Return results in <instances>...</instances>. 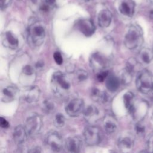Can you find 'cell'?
<instances>
[{
  "instance_id": "44",
  "label": "cell",
  "mask_w": 153,
  "mask_h": 153,
  "mask_svg": "<svg viewBox=\"0 0 153 153\" xmlns=\"http://www.w3.org/2000/svg\"><path fill=\"white\" fill-rule=\"evenodd\" d=\"M152 51H153V50H152Z\"/></svg>"
},
{
  "instance_id": "22",
  "label": "cell",
  "mask_w": 153,
  "mask_h": 153,
  "mask_svg": "<svg viewBox=\"0 0 153 153\" xmlns=\"http://www.w3.org/2000/svg\"><path fill=\"white\" fill-rule=\"evenodd\" d=\"M153 59V51L149 48H142L138 56L139 61L143 65H149Z\"/></svg>"
},
{
  "instance_id": "13",
  "label": "cell",
  "mask_w": 153,
  "mask_h": 153,
  "mask_svg": "<svg viewBox=\"0 0 153 153\" xmlns=\"http://www.w3.org/2000/svg\"><path fill=\"white\" fill-rule=\"evenodd\" d=\"M82 146V141L78 136L68 138L65 142V148L68 153H79Z\"/></svg>"
},
{
  "instance_id": "40",
  "label": "cell",
  "mask_w": 153,
  "mask_h": 153,
  "mask_svg": "<svg viewBox=\"0 0 153 153\" xmlns=\"http://www.w3.org/2000/svg\"><path fill=\"white\" fill-rule=\"evenodd\" d=\"M149 16H150V17L151 18H153V10H151L150 11V13H149Z\"/></svg>"
},
{
  "instance_id": "28",
  "label": "cell",
  "mask_w": 153,
  "mask_h": 153,
  "mask_svg": "<svg viewBox=\"0 0 153 153\" xmlns=\"http://www.w3.org/2000/svg\"><path fill=\"white\" fill-rule=\"evenodd\" d=\"M22 72L25 75L31 76L34 74V69L33 68V67L32 66L26 65L23 67V68L22 69Z\"/></svg>"
},
{
  "instance_id": "19",
  "label": "cell",
  "mask_w": 153,
  "mask_h": 153,
  "mask_svg": "<svg viewBox=\"0 0 153 153\" xmlns=\"http://www.w3.org/2000/svg\"><path fill=\"white\" fill-rule=\"evenodd\" d=\"M41 91L36 86H32L27 89L24 94L23 98L28 103L36 102L39 98Z\"/></svg>"
},
{
  "instance_id": "15",
  "label": "cell",
  "mask_w": 153,
  "mask_h": 153,
  "mask_svg": "<svg viewBox=\"0 0 153 153\" xmlns=\"http://www.w3.org/2000/svg\"><path fill=\"white\" fill-rule=\"evenodd\" d=\"M19 90L14 85H8L1 90V100L3 102H10L14 100Z\"/></svg>"
},
{
  "instance_id": "25",
  "label": "cell",
  "mask_w": 153,
  "mask_h": 153,
  "mask_svg": "<svg viewBox=\"0 0 153 153\" xmlns=\"http://www.w3.org/2000/svg\"><path fill=\"white\" fill-rule=\"evenodd\" d=\"M55 104L51 100H45L43 103V109L46 113H52L55 110Z\"/></svg>"
},
{
  "instance_id": "33",
  "label": "cell",
  "mask_w": 153,
  "mask_h": 153,
  "mask_svg": "<svg viewBox=\"0 0 153 153\" xmlns=\"http://www.w3.org/2000/svg\"><path fill=\"white\" fill-rule=\"evenodd\" d=\"M44 2L47 7L50 10L56 6L57 0H44Z\"/></svg>"
},
{
  "instance_id": "16",
  "label": "cell",
  "mask_w": 153,
  "mask_h": 153,
  "mask_svg": "<svg viewBox=\"0 0 153 153\" xmlns=\"http://www.w3.org/2000/svg\"><path fill=\"white\" fill-rule=\"evenodd\" d=\"M123 101L126 109L131 115L134 117L137 105L133 93L130 91L126 93L123 96Z\"/></svg>"
},
{
  "instance_id": "24",
  "label": "cell",
  "mask_w": 153,
  "mask_h": 153,
  "mask_svg": "<svg viewBox=\"0 0 153 153\" xmlns=\"http://www.w3.org/2000/svg\"><path fill=\"white\" fill-rule=\"evenodd\" d=\"M91 97L93 100L100 103H105L108 100V96L106 93L97 88H93L91 89Z\"/></svg>"
},
{
  "instance_id": "42",
  "label": "cell",
  "mask_w": 153,
  "mask_h": 153,
  "mask_svg": "<svg viewBox=\"0 0 153 153\" xmlns=\"http://www.w3.org/2000/svg\"><path fill=\"white\" fill-rule=\"evenodd\" d=\"M109 153H117L115 151H110V152Z\"/></svg>"
},
{
  "instance_id": "20",
  "label": "cell",
  "mask_w": 153,
  "mask_h": 153,
  "mask_svg": "<svg viewBox=\"0 0 153 153\" xmlns=\"http://www.w3.org/2000/svg\"><path fill=\"white\" fill-rule=\"evenodd\" d=\"M112 14L110 11L107 9L102 10L97 17L98 25L101 27H108L112 21Z\"/></svg>"
},
{
  "instance_id": "9",
  "label": "cell",
  "mask_w": 153,
  "mask_h": 153,
  "mask_svg": "<svg viewBox=\"0 0 153 153\" xmlns=\"http://www.w3.org/2000/svg\"><path fill=\"white\" fill-rule=\"evenodd\" d=\"M90 66L93 71L97 73L105 71L108 65L106 58L99 53L93 54L90 59Z\"/></svg>"
},
{
  "instance_id": "35",
  "label": "cell",
  "mask_w": 153,
  "mask_h": 153,
  "mask_svg": "<svg viewBox=\"0 0 153 153\" xmlns=\"http://www.w3.org/2000/svg\"><path fill=\"white\" fill-rule=\"evenodd\" d=\"M11 2V0H0L1 10H5V8H7L10 5Z\"/></svg>"
},
{
  "instance_id": "30",
  "label": "cell",
  "mask_w": 153,
  "mask_h": 153,
  "mask_svg": "<svg viewBox=\"0 0 153 153\" xmlns=\"http://www.w3.org/2000/svg\"><path fill=\"white\" fill-rule=\"evenodd\" d=\"M25 143L19 145L15 153H29L30 149Z\"/></svg>"
},
{
  "instance_id": "21",
  "label": "cell",
  "mask_w": 153,
  "mask_h": 153,
  "mask_svg": "<svg viewBox=\"0 0 153 153\" xmlns=\"http://www.w3.org/2000/svg\"><path fill=\"white\" fill-rule=\"evenodd\" d=\"M83 114L85 120L90 123H93L97 120L99 112L98 109L95 106L91 105L84 109Z\"/></svg>"
},
{
  "instance_id": "8",
  "label": "cell",
  "mask_w": 153,
  "mask_h": 153,
  "mask_svg": "<svg viewBox=\"0 0 153 153\" xmlns=\"http://www.w3.org/2000/svg\"><path fill=\"white\" fill-rule=\"evenodd\" d=\"M84 110V103L82 99L74 98L69 100L65 106V111L70 117L78 116Z\"/></svg>"
},
{
  "instance_id": "41",
  "label": "cell",
  "mask_w": 153,
  "mask_h": 153,
  "mask_svg": "<svg viewBox=\"0 0 153 153\" xmlns=\"http://www.w3.org/2000/svg\"><path fill=\"white\" fill-rule=\"evenodd\" d=\"M138 153H149V152L148 151H142L139 152Z\"/></svg>"
},
{
  "instance_id": "7",
  "label": "cell",
  "mask_w": 153,
  "mask_h": 153,
  "mask_svg": "<svg viewBox=\"0 0 153 153\" xmlns=\"http://www.w3.org/2000/svg\"><path fill=\"white\" fill-rule=\"evenodd\" d=\"M85 142L89 146L98 144L100 140V131L98 127L94 125L87 126L83 131Z\"/></svg>"
},
{
  "instance_id": "26",
  "label": "cell",
  "mask_w": 153,
  "mask_h": 153,
  "mask_svg": "<svg viewBox=\"0 0 153 153\" xmlns=\"http://www.w3.org/2000/svg\"><path fill=\"white\" fill-rule=\"evenodd\" d=\"M54 126L57 127H62L65 124V117L61 113H57L54 118Z\"/></svg>"
},
{
  "instance_id": "10",
  "label": "cell",
  "mask_w": 153,
  "mask_h": 153,
  "mask_svg": "<svg viewBox=\"0 0 153 153\" xmlns=\"http://www.w3.org/2000/svg\"><path fill=\"white\" fill-rule=\"evenodd\" d=\"M134 143V137L130 133L122 134L118 139V146L123 153H129L133 149Z\"/></svg>"
},
{
  "instance_id": "32",
  "label": "cell",
  "mask_w": 153,
  "mask_h": 153,
  "mask_svg": "<svg viewBox=\"0 0 153 153\" xmlns=\"http://www.w3.org/2000/svg\"><path fill=\"white\" fill-rule=\"evenodd\" d=\"M135 130H136V131L137 133V134H142L145 132V127L142 123L138 122L137 124H136Z\"/></svg>"
},
{
  "instance_id": "14",
  "label": "cell",
  "mask_w": 153,
  "mask_h": 153,
  "mask_svg": "<svg viewBox=\"0 0 153 153\" xmlns=\"http://www.w3.org/2000/svg\"><path fill=\"white\" fill-rule=\"evenodd\" d=\"M2 42L5 47L12 50L17 48L19 45L17 37L11 31H6L3 33Z\"/></svg>"
},
{
  "instance_id": "31",
  "label": "cell",
  "mask_w": 153,
  "mask_h": 153,
  "mask_svg": "<svg viewBox=\"0 0 153 153\" xmlns=\"http://www.w3.org/2000/svg\"><path fill=\"white\" fill-rule=\"evenodd\" d=\"M53 58L54 59V61L56 62V63L57 65H61L63 63V57H62V54L60 52L56 51L53 54Z\"/></svg>"
},
{
  "instance_id": "18",
  "label": "cell",
  "mask_w": 153,
  "mask_h": 153,
  "mask_svg": "<svg viewBox=\"0 0 153 153\" xmlns=\"http://www.w3.org/2000/svg\"><path fill=\"white\" fill-rule=\"evenodd\" d=\"M13 136L14 142L17 145L25 143L28 136L25 126L21 125L17 126L13 130Z\"/></svg>"
},
{
  "instance_id": "6",
  "label": "cell",
  "mask_w": 153,
  "mask_h": 153,
  "mask_svg": "<svg viewBox=\"0 0 153 153\" xmlns=\"http://www.w3.org/2000/svg\"><path fill=\"white\" fill-rule=\"evenodd\" d=\"M45 142L47 147L54 152H60L63 147L62 137L56 131H50L47 133Z\"/></svg>"
},
{
  "instance_id": "38",
  "label": "cell",
  "mask_w": 153,
  "mask_h": 153,
  "mask_svg": "<svg viewBox=\"0 0 153 153\" xmlns=\"http://www.w3.org/2000/svg\"><path fill=\"white\" fill-rule=\"evenodd\" d=\"M44 66V62L41 60L38 61L36 62V63L35 64V67L36 69H42Z\"/></svg>"
},
{
  "instance_id": "37",
  "label": "cell",
  "mask_w": 153,
  "mask_h": 153,
  "mask_svg": "<svg viewBox=\"0 0 153 153\" xmlns=\"http://www.w3.org/2000/svg\"><path fill=\"white\" fill-rule=\"evenodd\" d=\"M29 153H41V148L39 146H35L29 150Z\"/></svg>"
},
{
  "instance_id": "11",
  "label": "cell",
  "mask_w": 153,
  "mask_h": 153,
  "mask_svg": "<svg viewBox=\"0 0 153 153\" xmlns=\"http://www.w3.org/2000/svg\"><path fill=\"white\" fill-rule=\"evenodd\" d=\"M135 3L133 0H118L117 8L124 16L131 17L135 11Z\"/></svg>"
},
{
  "instance_id": "12",
  "label": "cell",
  "mask_w": 153,
  "mask_h": 153,
  "mask_svg": "<svg viewBox=\"0 0 153 153\" xmlns=\"http://www.w3.org/2000/svg\"><path fill=\"white\" fill-rule=\"evenodd\" d=\"M76 27L85 36H91L95 31V26L93 22L87 19H81L78 21Z\"/></svg>"
},
{
  "instance_id": "3",
  "label": "cell",
  "mask_w": 153,
  "mask_h": 153,
  "mask_svg": "<svg viewBox=\"0 0 153 153\" xmlns=\"http://www.w3.org/2000/svg\"><path fill=\"white\" fill-rule=\"evenodd\" d=\"M136 85L137 90L144 94H150L153 93V74L146 69L140 71L136 79Z\"/></svg>"
},
{
  "instance_id": "43",
  "label": "cell",
  "mask_w": 153,
  "mask_h": 153,
  "mask_svg": "<svg viewBox=\"0 0 153 153\" xmlns=\"http://www.w3.org/2000/svg\"><path fill=\"white\" fill-rule=\"evenodd\" d=\"M150 2H151L152 4H153V0H148Z\"/></svg>"
},
{
  "instance_id": "27",
  "label": "cell",
  "mask_w": 153,
  "mask_h": 153,
  "mask_svg": "<svg viewBox=\"0 0 153 153\" xmlns=\"http://www.w3.org/2000/svg\"><path fill=\"white\" fill-rule=\"evenodd\" d=\"M88 72L84 69H78L76 71L75 74V79L79 82H82L86 80L88 78Z\"/></svg>"
},
{
  "instance_id": "34",
  "label": "cell",
  "mask_w": 153,
  "mask_h": 153,
  "mask_svg": "<svg viewBox=\"0 0 153 153\" xmlns=\"http://www.w3.org/2000/svg\"><path fill=\"white\" fill-rule=\"evenodd\" d=\"M148 151L149 153H153V134L151 135L148 140Z\"/></svg>"
},
{
  "instance_id": "36",
  "label": "cell",
  "mask_w": 153,
  "mask_h": 153,
  "mask_svg": "<svg viewBox=\"0 0 153 153\" xmlns=\"http://www.w3.org/2000/svg\"><path fill=\"white\" fill-rule=\"evenodd\" d=\"M0 126L3 128H7L9 127V123L5 118H4L3 117H1L0 118Z\"/></svg>"
},
{
  "instance_id": "5",
  "label": "cell",
  "mask_w": 153,
  "mask_h": 153,
  "mask_svg": "<svg viewBox=\"0 0 153 153\" xmlns=\"http://www.w3.org/2000/svg\"><path fill=\"white\" fill-rule=\"evenodd\" d=\"M42 118L36 114L29 116L25 124V128L28 136H34L38 134L42 127Z\"/></svg>"
},
{
  "instance_id": "4",
  "label": "cell",
  "mask_w": 153,
  "mask_h": 153,
  "mask_svg": "<svg viewBox=\"0 0 153 153\" xmlns=\"http://www.w3.org/2000/svg\"><path fill=\"white\" fill-rule=\"evenodd\" d=\"M51 87L57 95L63 96L69 90L71 83L68 77L63 73L57 71L52 75Z\"/></svg>"
},
{
  "instance_id": "39",
  "label": "cell",
  "mask_w": 153,
  "mask_h": 153,
  "mask_svg": "<svg viewBox=\"0 0 153 153\" xmlns=\"http://www.w3.org/2000/svg\"><path fill=\"white\" fill-rule=\"evenodd\" d=\"M78 1L81 3H87V2H88L90 0H78Z\"/></svg>"
},
{
  "instance_id": "2",
  "label": "cell",
  "mask_w": 153,
  "mask_h": 153,
  "mask_svg": "<svg viewBox=\"0 0 153 153\" xmlns=\"http://www.w3.org/2000/svg\"><path fill=\"white\" fill-rule=\"evenodd\" d=\"M143 41V32L137 25H130L124 36V43L129 50H134L141 45Z\"/></svg>"
},
{
  "instance_id": "29",
  "label": "cell",
  "mask_w": 153,
  "mask_h": 153,
  "mask_svg": "<svg viewBox=\"0 0 153 153\" xmlns=\"http://www.w3.org/2000/svg\"><path fill=\"white\" fill-rule=\"evenodd\" d=\"M108 76H109L108 71L105 70V71H103L102 72H100L97 73V79L99 82H103V81H104L106 79V78H108Z\"/></svg>"
},
{
  "instance_id": "23",
  "label": "cell",
  "mask_w": 153,
  "mask_h": 153,
  "mask_svg": "<svg viewBox=\"0 0 153 153\" xmlns=\"http://www.w3.org/2000/svg\"><path fill=\"white\" fill-rule=\"evenodd\" d=\"M121 80L114 75H110L106 79V87L111 92L116 91L120 87Z\"/></svg>"
},
{
  "instance_id": "17",
  "label": "cell",
  "mask_w": 153,
  "mask_h": 153,
  "mask_svg": "<svg viewBox=\"0 0 153 153\" xmlns=\"http://www.w3.org/2000/svg\"><path fill=\"white\" fill-rule=\"evenodd\" d=\"M103 126L105 131L108 134L114 133L118 127V123L116 118L112 115H106L103 119Z\"/></svg>"
},
{
  "instance_id": "1",
  "label": "cell",
  "mask_w": 153,
  "mask_h": 153,
  "mask_svg": "<svg viewBox=\"0 0 153 153\" xmlns=\"http://www.w3.org/2000/svg\"><path fill=\"white\" fill-rule=\"evenodd\" d=\"M45 37V28L42 22L35 21L29 26L27 30V41L30 46H40L43 43Z\"/></svg>"
}]
</instances>
